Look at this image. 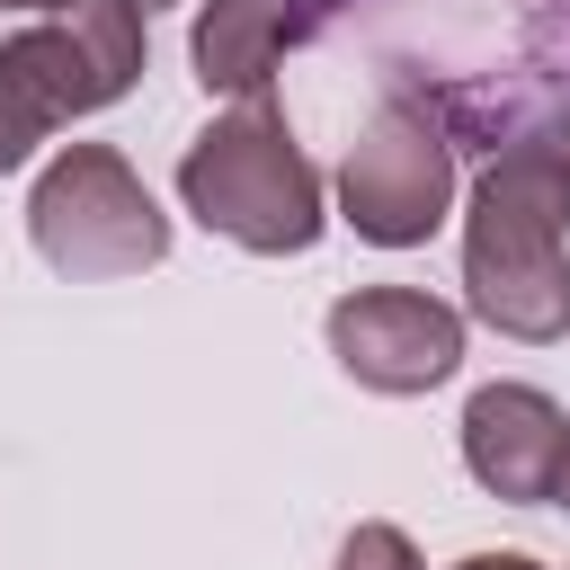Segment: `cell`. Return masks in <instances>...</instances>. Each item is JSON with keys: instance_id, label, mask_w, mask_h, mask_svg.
Wrapping results in <instances>:
<instances>
[{"instance_id": "12", "label": "cell", "mask_w": 570, "mask_h": 570, "mask_svg": "<svg viewBox=\"0 0 570 570\" xmlns=\"http://www.w3.org/2000/svg\"><path fill=\"white\" fill-rule=\"evenodd\" d=\"M9 9H62V0H9Z\"/></svg>"}, {"instance_id": "3", "label": "cell", "mask_w": 570, "mask_h": 570, "mask_svg": "<svg viewBox=\"0 0 570 570\" xmlns=\"http://www.w3.org/2000/svg\"><path fill=\"white\" fill-rule=\"evenodd\" d=\"M142 0H62L0 45V169H18L53 125L107 107L142 71Z\"/></svg>"}, {"instance_id": "11", "label": "cell", "mask_w": 570, "mask_h": 570, "mask_svg": "<svg viewBox=\"0 0 570 570\" xmlns=\"http://www.w3.org/2000/svg\"><path fill=\"white\" fill-rule=\"evenodd\" d=\"M454 570H543V561H525V552H472V561H454Z\"/></svg>"}, {"instance_id": "6", "label": "cell", "mask_w": 570, "mask_h": 570, "mask_svg": "<svg viewBox=\"0 0 570 570\" xmlns=\"http://www.w3.org/2000/svg\"><path fill=\"white\" fill-rule=\"evenodd\" d=\"M330 356L365 392H436L463 365V312L419 285H356L330 303Z\"/></svg>"}, {"instance_id": "14", "label": "cell", "mask_w": 570, "mask_h": 570, "mask_svg": "<svg viewBox=\"0 0 570 570\" xmlns=\"http://www.w3.org/2000/svg\"><path fill=\"white\" fill-rule=\"evenodd\" d=\"M142 9H160V0H142Z\"/></svg>"}, {"instance_id": "9", "label": "cell", "mask_w": 570, "mask_h": 570, "mask_svg": "<svg viewBox=\"0 0 570 570\" xmlns=\"http://www.w3.org/2000/svg\"><path fill=\"white\" fill-rule=\"evenodd\" d=\"M330 570H419V552H410V534H401V525L365 517V525L338 543V561H330Z\"/></svg>"}, {"instance_id": "2", "label": "cell", "mask_w": 570, "mask_h": 570, "mask_svg": "<svg viewBox=\"0 0 570 570\" xmlns=\"http://www.w3.org/2000/svg\"><path fill=\"white\" fill-rule=\"evenodd\" d=\"M178 196L205 232L258 249V258H285V249H312L321 240V169L294 151L285 116L267 98H240L232 116H214L187 160H178Z\"/></svg>"}, {"instance_id": "7", "label": "cell", "mask_w": 570, "mask_h": 570, "mask_svg": "<svg viewBox=\"0 0 570 570\" xmlns=\"http://www.w3.org/2000/svg\"><path fill=\"white\" fill-rule=\"evenodd\" d=\"M463 463L490 499L543 508L561 499V463H570V419L534 392V383H481L463 401Z\"/></svg>"}, {"instance_id": "10", "label": "cell", "mask_w": 570, "mask_h": 570, "mask_svg": "<svg viewBox=\"0 0 570 570\" xmlns=\"http://www.w3.org/2000/svg\"><path fill=\"white\" fill-rule=\"evenodd\" d=\"M285 9H294V27H303V36H321V27H338L356 0H285Z\"/></svg>"}, {"instance_id": "5", "label": "cell", "mask_w": 570, "mask_h": 570, "mask_svg": "<svg viewBox=\"0 0 570 570\" xmlns=\"http://www.w3.org/2000/svg\"><path fill=\"white\" fill-rule=\"evenodd\" d=\"M338 205L356 223V240L374 249H410L445 223L454 205V142L419 116V107H374V125L347 142V169H338Z\"/></svg>"}, {"instance_id": "8", "label": "cell", "mask_w": 570, "mask_h": 570, "mask_svg": "<svg viewBox=\"0 0 570 570\" xmlns=\"http://www.w3.org/2000/svg\"><path fill=\"white\" fill-rule=\"evenodd\" d=\"M285 45H303V27H294L285 0H205L196 36H187L196 80L214 98H267V80L285 71Z\"/></svg>"}, {"instance_id": "1", "label": "cell", "mask_w": 570, "mask_h": 570, "mask_svg": "<svg viewBox=\"0 0 570 570\" xmlns=\"http://www.w3.org/2000/svg\"><path fill=\"white\" fill-rule=\"evenodd\" d=\"M570 169L552 151H490L463 214V285L472 312L525 347L570 338Z\"/></svg>"}, {"instance_id": "13", "label": "cell", "mask_w": 570, "mask_h": 570, "mask_svg": "<svg viewBox=\"0 0 570 570\" xmlns=\"http://www.w3.org/2000/svg\"><path fill=\"white\" fill-rule=\"evenodd\" d=\"M561 508H570V463H561Z\"/></svg>"}, {"instance_id": "4", "label": "cell", "mask_w": 570, "mask_h": 570, "mask_svg": "<svg viewBox=\"0 0 570 570\" xmlns=\"http://www.w3.org/2000/svg\"><path fill=\"white\" fill-rule=\"evenodd\" d=\"M27 232H36L45 267L71 276V285L142 276L169 249V214L151 205V187L134 178V160L107 151V142H71L62 160H45V178L27 196Z\"/></svg>"}]
</instances>
